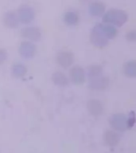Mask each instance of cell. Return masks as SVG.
<instances>
[{
	"label": "cell",
	"instance_id": "cell-21",
	"mask_svg": "<svg viewBox=\"0 0 136 153\" xmlns=\"http://www.w3.org/2000/svg\"><path fill=\"white\" fill-rule=\"evenodd\" d=\"M107 136H108V139L111 140H110L111 142H114V141L115 140V136L114 135V133L111 132V133H109L107 135Z\"/></svg>",
	"mask_w": 136,
	"mask_h": 153
},
{
	"label": "cell",
	"instance_id": "cell-14",
	"mask_svg": "<svg viewBox=\"0 0 136 153\" xmlns=\"http://www.w3.org/2000/svg\"><path fill=\"white\" fill-rule=\"evenodd\" d=\"M98 26L109 40L110 39H114L118 35V30L115 26L110 25V24L103 23V22L98 23Z\"/></svg>",
	"mask_w": 136,
	"mask_h": 153
},
{
	"label": "cell",
	"instance_id": "cell-7",
	"mask_svg": "<svg viewBox=\"0 0 136 153\" xmlns=\"http://www.w3.org/2000/svg\"><path fill=\"white\" fill-rule=\"evenodd\" d=\"M57 64L63 69H68L74 62V54L71 51L62 50L60 51L56 57Z\"/></svg>",
	"mask_w": 136,
	"mask_h": 153
},
{
	"label": "cell",
	"instance_id": "cell-4",
	"mask_svg": "<svg viewBox=\"0 0 136 153\" xmlns=\"http://www.w3.org/2000/svg\"><path fill=\"white\" fill-rule=\"evenodd\" d=\"M69 81L74 85H81L86 81V72L81 65H74L69 70Z\"/></svg>",
	"mask_w": 136,
	"mask_h": 153
},
{
	"label": "cell",
	"instance_id": "cell-10",
	"mask_svg": "<svg viewBox=\"0 0 136 153\" xmlns=\"http://www.w3.org/2000/svg\"><path fill=\"white\" fill-rule=\"evenodd\" d=\"M106 12V6L103 2L95 1L88 5V13L93 17H102Z\"/></svg>",
	"mask_w": 136,
	"mask_h": 153
},
{
	"label": "cell",
	"instance_id": "cell-1",
	"mask_svg": "<svg viewBox=\"0 0 136 153\" xmlns=\"http://www.w3.org/2000/svg\"><path fill=\"white\" fill-rule=\"evenodd\" d=\"M102 17L103 23L110 24L115 27L123 26L128 20V14L125 10L115 8L108 10Z\"/></svg>",
	"mask_w": 136,
	"mask_h": 153
},
{
	"label": "cell",
	"instance_id": "cell-11",
	"mask_svg": "<svg viewBox=\"0 0 136 153\" xmlns=\"http://www.w3.org/2000/svg\"><path fill=\"white\" fill-rule=\"evenodd\" d=\"M87 108L88 112L94 117H98L103 112V105L101 101L97 99H90L87 102Z\"/></svg>",
	"mask_w": 136,
	"mask_h": 153
},
{
	"label": "cell",
	"instance_id": "cell-16",
	"mask_svg": "<svg viewBox=\"0 0 136 153\" xmlns=\"http://www.w3.org/2000/svg\"><path fill=\"white\" fill-rule=\"evenodd\" d=\"M13 76L16 78H22L27 74V68L22 63H14L11 68Z\"/></svg>",
	"mask_w": 136,
	"mask_h": 153
},
{
	"label": "cell",
	"instance_id": "cell-9",
	"mask_svg": "<svg viewBox=\"0 0 136 153\" xmlns=\"http://www.w3.org/2000/svg\"><path fill=\"white\" fill-rule=\"evenodd\" d=\"M2 21H3V24L5 26L10 29L18 28L20 24L17 13L13 10L6 12L2 18Z\"/></svg>",
	"mask_w": 136,
	"mask_h": 153
},
{
	"label": "cell",
	"instance_id": "cell-3",
	"mask_svg": "<svg viewBox=\"0 0 136 153\" xmlns=\"http://www.w3.org/2000/svg\"><path fill=\"white\" fill-rule=\"evenodd\" d=\"M16 13L18 17L20 23L24 25H28L35 19V10L33 7L29 5H21L18 9Z\"/></svg>",
	"mask_w": 136,
	"mask_h": 153
},
{
	"label": "cell",
	"instance_id": "cell-8",
	"mask_svg": "<svg viewBox=\"0 0 136 153\" xmlns=\"http://www.w3.org/2000/svg\"><path fill=\"white\" fill-rule=\"evenodd\" d=\"M110 80L106 76L101 75L95 78L89 79L88 87L92 90L102 91L105 90L109 86Z\"/></svg>",
	"mask_w": 136,
	"mask_h": 153
},
{
	"label": "cell",
	"instance_id": "cell-19",
	"mask_svg": "<svg viewBox=\"0 0 136 153\" xmlns=\"http://www.w3.org/2000/svg\"><path fill=\"white\" fill-rule=\"evenodd\" d=\"M7 57H8V53H7V50L2 48H0V65L3 64L6 62Z\"/></svg>",
	"mask_w": 136,
	"mask_h": 153
},
{
	"label": "cell",
	"instance_id": "cell-17",
	"mask_svg": "<svg viewBox=\"0 0 136 153\" xmlns=\"http://www.w3.org/2000/svg\"><path fill=\"white\" fill-rule=\"evenodd\" d=\"M124 74L128 77H135L136 76V61L131 60L126 62L123 67Z\"/></svg>",
	"mask_w": 136,
	"mask_h": 153
},
{
	"label": "cell",
	"instance_id": "cell-20",
	"mask_svg": "<svg viewBox=\"0 0 136 153\" xmlns=\"http://www.w3.org/2000/svg\"><path fill=\"white\" fill-rule=\"evenodd\" d=\"M126 40L129 42H135L136 41V32L135 30L128 31L126 34Z\"/></svg>",
	"mask_w": 136,
	"mask_h": 153
},
{
	"label": "cell",
	"instance_id": "cell-6",
	"mask_svg": "<svg viewBox=\"0 0 136 153\" xmlns=\"http://www.w3.org/2000/svg\"><path fill=\"white\" fill-rule=\"evenodd\" d=\"M21 35L30 42H38L41 38V30L38 26H26L21 29Z\"/></svg>",
	"mask_w": 136,
	"mask_h": 153
},
{
	"label": "cell",
	"instance_id": "cell-15",
	"mask_svg": "<svg viewBox=\"0 0 136 153\" xmlns=\"http://www.w3.org/2000/svg\"><path fill=\"white\" fill-rule=\"evenodd\" d=\"M63 19H64V23L67 24L68 26H73L79 23L80 16L76 12L69 10V11H67L64 13Z\"/></svg>",
	"mask_w": 136,
	"mask_h": 153
},
{
	"label": "cell",
	"instance_id": "cell-2",
	"mask_svg": "<svg viewBox=\"0 0 136 153\" xmlns=\"http://www.w3.org/2000/svg\"><path fill=\"white\" fill-rule=\"evenodd\" d=\"M90 41L91 43L95 47L97 48L105 47L109 42V39L100 30L98 24H96L92 30V32L90 33Z\"/></svg>",
	"mask_w": 136,
	"mask_h": 153
},
{
	"label": "cell",
	"instance_id": "cell-18",
	"mask_svg": "<svg viewBox=\"0 0 136 153\" xmlns=\"http://www.w3.org/2000/svg\"><path fill=\"white\" fill-rule=\"evenodd\" d=\"M103 69L102 65L99 64L91 65L87 69V74H88L89 79L95 78L99 76H101L103 75Z\"/></svg>",
	"mask_w": 136,
	"mask_h": 153
},
{
	"label": "cell",
	"instance_id": "cell-5",
	"mask_svg": "<svg viewBox=\"0 0 136 153\" xmlns=\"http://www.w3.org/2000/svg\"><path fill=\"white\" fill-rule=\"evenodd\" d=\"M18 53L24 58L31 59L37 53V47L33 42L28 40L23 41L19 45Z\"/></svg>",
	"mask_w": 136,
	"mask_h": 153
},
{
	"label": "cell",
	"instance_id": "cell-12",
	"mask_svg": "<svg viewBox=\"0 0 136 153\" xmlns=\"http://www.w3.org/2000/svg\"><path fill=\"white\" fill-rule=\"evenodd\" d=\"M127 123L125 115L122 113H116L112 115L110 117V124L114 127L115 128L123 130L126 127V124Z\"/></svg>",
	"mask_w": 136,
	"mask_h": 153
},
{
	"label": "cell",
	"instance_id": "cell-13",
	"mask_svg": "<svg viewBox=\"0 0 136 153\" xmlns=\"http://www.w3.org/2000/svg\"><path fill=\"white\" fill-rule=\"evenodd\" d=\"M52 81L56 85L60 87H65L69 85L70 81L69 76L61 71L54 72L52 75Z\"/></svg>",
	"mask_w": 136,
	"mask_h": 153
}]
</instances>
